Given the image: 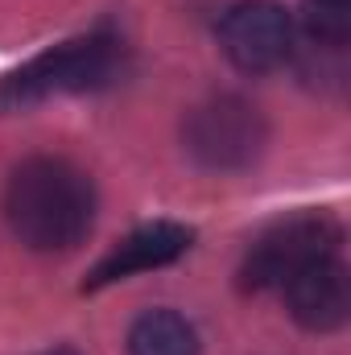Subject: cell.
<instances>
[{"mask_svg": "<svg viewBox=\"0 0 351 355\" xmlns=\"http://www.w3.org/2000/svg\"><path fill=\"white\" fill-rule=\"evenodd\" d=\"M302 25H306L314 46L343 50L351 42V0H306L302 4Z\"/></svg>", "mask_w": 351, "mask_h": 355, "instance_id": "cell-9", "label": "cell"}, {"mask_svg": "<svg viewBox=\"0 0 351 355\" xmlns=\"http://www.w3.org/2000/svg\"><path fill=\"white\" fill-rule=\"evenodd\" d=\"M264 141V120L261 112L240 99V95H215L198 103L186 120V149L198 166L207 170H244L261 157Z\"/></svg>", "mask_w": 351, "mask_h": 355, "instance_id": "cell-4", "label": "cell"}, {"mask_svg": "<svg viewBox=\"0 0 351 355\" xmlns=\"http://www.w3.org/2000/svg\"><path fill=\"white\" fill-rule=\"evenodd\" d=\"M194 232L182 227L174 219H157V223H145L137 232H128L99 265L91 268L87 285L83 289H103V285H116L124 277H137V272H149V268H166L174 265L178 257L190 248Z\"/></svg>", "mask_w": 351, "mask_h": 355, "instance_id": "cell-7", "label": "cell"}, {"mask_svg": "<svg viewBox=\"0 0 351 355\" xmlns=\"http://www.w3.org/2000/svg\"><path fill=\"white\" fill-rule=\"evenodd\" d=\"M42 355H75L71 347H54V352H42Z\"/></svg>", "mask_w": 351, "mask_h": 355, "instance_id": "cell-10", "label": "cell"}, {"mask_svg": "<svg viewBox=\"0 0 351 355\" xmlns=\"http://www.w3.org/2000/svg\"><path fill=\"white\" fill-rule=\"evenodd\" d=\"M128 355H198V335L174 310H149L128 331Z\"/></svg>", "mask_w": 351, "mask_h": 355, "instance_id": "cell-8", "label": "cell"}, {"mask_svg": "<svg viewBox=\"0 0 351 355\" xmlns=\"http://www.w3.org/2000/svg\"><path fill=\"white\" fill-rule=\"evenodd\" d=\"M4 219L25 248L67 252L95 223V186L62 157H29L8 178Z\"/></svg>", "mask_w": 351, "mask_h": 355, "instance_id": "cell-1", "label": "cell"}, {"mask_svg": "<svg viewBox=\"0 0 351 355\" xmlns=\"http://www.w3.org/2000/svg\"><path fill=\"white\" fill-rule=\"evenodd\" d=\"M281 293H285V306H289L293 322H302L306 331H339L351 314L348 265L339 261V252L298 268L281 285Z\"/></svg>", "mask_w": 351, "mask_h": 355, "instance_id": "cell-6", "label": "cell"}, {"mask_svg": "<svg viewBox=\"0 0 351 355\" xmlns=\"http://www.w3.org/2000/svg\"><path fill=\"white\" fill-rule=\"evenodd\" d=\"M219 46L244 75H268L293 54V21L273 0H244L219 21Z\"/></svg>", "mask_w": 351, "mask_h": 355, "instance_id": "cell-5", "label": "cell"}, {"mask_svg": "<svg viewBox=\"0 0 351 355\" xmlns=\"http://www.w3.org/2000/svg\"><path fill=\"white\" fill-rule=\"evenodd\" d=\"M120 71H124V46L112 33H87V37L62 42L0 79V112H21L50 95L99 91Z\"/></svg>", "mask_w": 351, "mask_h": 355, "instance_id": "cell-2", "label": "cell"}, {"mask_svg": "<svg viewBox=\"0 0 351 355\" xmlns=\"http://www.w3.org/2000/svg\"><path fill=\"white\" fill-rule=\"evenodd\" d=\"M343 244V227L335 215L327 211H306V215H289L281 223H273L257 244L248 248L244 265H240V285L244 289H281L298 268L314 265L323 257H335Z\"/></svg>", "mask_w": 351, "mask_h": 355, "instance_id": "cell-3", "label": "cell"}]
</instances>
